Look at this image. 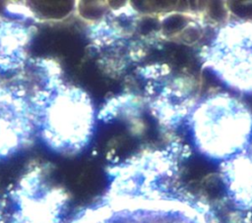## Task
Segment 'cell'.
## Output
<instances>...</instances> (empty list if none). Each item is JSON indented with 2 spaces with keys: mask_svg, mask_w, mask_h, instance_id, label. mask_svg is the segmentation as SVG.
Returning a JSON list of instances; mask_svg holds the SVG:
<instances>
[{
  "mask_svg": "<svg viewBox=\"0 0 252 223\" xmlns=\"http://www.w3.org/2000/svg\"><path fill=\"white\" fill-rule=\"evenodd\" d=\"M248 148L223 161L221 174L231 199L239 206L252 208V150Z\"/></svg>",
  "mask_w": 252,
  "mask_h": 223,
  "instance_id": "obj_3",
  "label": "cell"
},
{
  "mask_svg": "<svg viewBox=\"0 0 252 223\" xmlns=\"http://www.w3.org/2000/svg\"><path fill=\"white\" fill-rule=\"evenodd\" d=\"M206 65L226 85L252 92V21L221 27L206 55Z\"/></svg>",
  "mask_w": 252,
  "mask_h": 223,
  "instance_id": "obj_2",
  "label": "cell"
},
{
  "mask_svg": "<svg viewBox=\"0 0 252 223\" xmlns=\"http://www.w3.org/2000/svg\"><path fill=\"white\" fill-rule=\"evenodd\" d=\"M190 124L199 151L222 162L247 149L252 140V112L228 93L212 94L201 101Z\"/></svg>",
  "mask_w": 252,
  "mask_h": 223,
  "instance_id": "obj_1",
  "label": "cell"
}]
</instances>
